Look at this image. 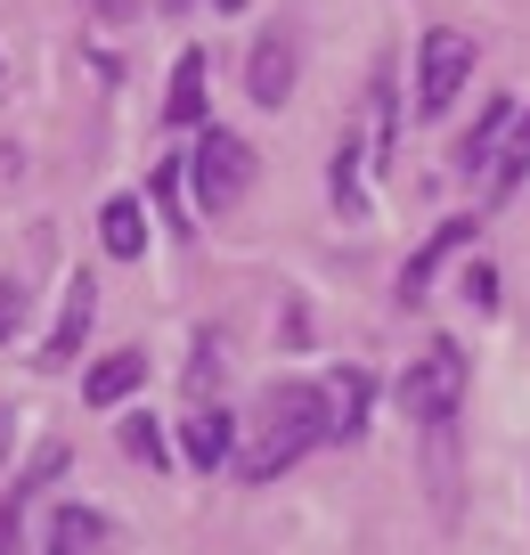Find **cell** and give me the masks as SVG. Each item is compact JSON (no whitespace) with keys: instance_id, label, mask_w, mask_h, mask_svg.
<instances>
[{"instance_id":"obj_1","label":"cell","mask_w":530,"mask_h":555,"mask_svg":"<svg viewBox=\"0 0 530 555\" xmlns=\"http://www.w3.org/2000/svg\"><path fill=\"white\" fill-rule=\"evenodd\" d=\"M326 441V392L319 384H270L254 409V441L237 450L245 482H277L286 466H302L310 450Z\"/></svg>"},{"instance_id":"obj_2","label":"cell","mask_w":530,"mask_h":555,"mask_svg":"<svg viewBox=\"0 0 530 555\" xmlns=\"http://www.w3.org/2000/svg\"><path fill=\"white\" fill-rule=\"evenodd\" d=\"M465 384H474L465 351L449 344V335H432V344L409 360V376H400V416H409V425H432V434H449L457 409H465Z\"/></svg>"},{"instance_id":"obj_3","label":"cell","mask_w":530,"mask_h":555,"mask_svg":"<svg viewBox=\"0 0 530 555\" xmlns=\"http://www.w3.org/2000/svg\"><path fill=\"white\" fill-rule=\"evenodd\" d=\"M245 189H254V139L205 122V131H196V147H189V196H196V212L245 205Z\"/></svg>"},{"instance_id":"obj_4","label":"cell","mask_w":530,"mask_h":555,"mask_svg":"<svg viewBox=\"0 0 530 555\" xmlns=\"http://www.w3.org/2000/svg\"><path fill=\"white\" fill-rule=\"evenodd\" d=\"M474 90V34H457V25H432L425 50H416V115L441 122L449 106Z\"/></svg>"},{"instance_id":"obj_5","label":"cell","mask_w":530,"mask_h":555,"mask_svg":"<svg viewBox=\"0 0 530 555\" xmlns=\"http://www.w3.org/2000/svg\"><path fill=\"white\" fill-rule=\"evenodd\" d=\"M294 74H302V41H294L286 25H270V34L254 41V57H245V99L254 106H286Z\"/></svg>"},{"instance_id":"obj_6","label":"cell","mask_w":530,"mask_h":555,"mask_svg":"<svg viewBox=\"0 0 530 555\" xmlns=\"http://www.w3.org/2000/svg\"><path fill=\"white\" fill-rule=\"evenodd\" d=\"M90 319H99V278H90V270H74V278H66V302H57V327H50V344L34 351V360L50 367V376H57V367H74V351H82Z\"/></svg>"},{"instance_id":"obj_7","label":"cell","mask_w":530,"mask_h":555,"mask_svg":"<svg viewBox=\"0 0 530 555\" xmlns=\"http://www.w3.org/2000/svg\"><path fill=\"white\" fill-rule=\"evenodd\" d=\"M57 474H66V441H41V450H34V466H25L17 482H9V499H0V547H9V555L25 547V506H34L41 490L57 482Z\"/></svg>"},{"instance_id":"obj_8","label":"cell","mask_w":530,"mask_h":555,"mask_svg":"<svg viewBox=\"0 0 530 555\" xmlns=\"http://www.w3.org/2000/svg\"><path fill=\"white\" fill-rule=\"evenodd\" d=\"M180 450H189V466H196V474L229 466V457H237V416H229L221 400H196V409L180 416Z\"/></svg>"},{"instance_id":"obj_9","label":"cell","mask_w":530,"mask_h":555,"mask_svg":"<svg viewBox=\"0 0 530 555\" xmlns=\"http://www.w3.org/2000/svg\"><path fill=\"white\" fill-rule=\"evenodd\" d=\"M319 392H326V441H360L367 434V400H376V376H367V367H335Z\"/></svg>"},{"instance_id":"obj_10","label":"cell","mask_w":530,"mask_h":555,"mask_svg":"<svg viewBox=\"0 0 530 555\" xmlns=\"http://www.w3.org/2000/svg\"><path fill=\"white\" fill-rule=\"evenodd\" d=\"M457 245H474V221H441V229H432V237L416 245L409 261H400V302H409V311L432 295V270H441V261L457 254Z\"/></svg>"},{"instance_id":"obj_11","label":"cell","mask_w":530,"mask_h":555,"mask_svg":"<svg viewBox=\"0 0 530 555\" xmlns=\"http://www.w3.org/2000/svg\"><path fill=\"white\" fill-rule=\"evenodd\" d=\"M212 66L205 50H180V66H171V90H164V122H180V131H205V106H212Z\"/></svg>"},{"instance_id":"obj_12","label":"cell","mask_w":530,"mask_h":555,"mask_svg":"<svg viewBox=\"0 0 530 555\" xmlns=\"http://www.w3.org/2000/svg\"><path fill=\"white\" fill-rule=\"evenodd\" d=\"M139 384H147V351H106V360L82 376V400L90 409H122Z\"/></svg>"},{"instance_id":"obj_13","label":"cell","mask_w":530,"mask_h":555,"mask_svg":"<svg viewBox=\"0 0 530 555\" xmlns=\"http://www.w3.org/2000/svg\"><path fill=\"white\" fill-rule=\"evenodd\" d=\"M99 245L115 261H139L147 254V205H139V196H106L99 205Z\"/></svg>"},{"instance_id":"obj_14","label":"cell","mask_w":530,"mask_h":555,"mask_svg":"<svg viewBox=\"0 0 530 555\" xmlns=\"http://www.w3.org/2000/svg\"><path fill=\"white\" fill-rule=\"evenodd\" d=\"M514 115H522L514 99H490V115H481L474 131L457 139V172H490V164H497V147H506V131H514Z\"/></svg>"},{"instance_id":"obj_15","label":"cell","mask_w":530,"mask_h":555,"mask_svg":"<svg viewBox=\"0 0 530 555\" xmlns=\"http://www.w3.org/2000/svg\"><path fill=\"white\" fill-rule=\"evenodd\" d=\"M481 180H490V205H506V196H514V189H522V180H530V106H522V115H514L506 147H497V164H490V172H481Z\"/></svg>"},{"instance_id":"obj_16","label":"cell","mask_w":530,"mask_h":555,"mask_svg":"<svg viewBox=\"0 0 530 555\" xmlns=\"http://www.w3.org/2000/svg\"><path fill=\"white\" fill-rule=\"evenodd\" d=\"M106 547V515L99 506H57L50 515V555H99Z\"/></svg>"},{"instance_id":"obj_17","label":"cell","mask_w":530,"mask_h":555,"mask_svg":"<svg viewBox=\"0 0 530 555\" xmlns=\"http://www.w3.org/2000/svg\"><path fill=\"white\" fill-rule=\"evenodd\" d=\"M326 189H335L342 221H367V180H360V139H335V164H326Z\"/></svg>"},{"instance_id":"obj_18","label":"cell","mask_w":530,"mask_h":555,"mask_svg":"<svg viewBox=\"0 0 530 555\" xmlns=\"http://www.w3.org/2000/svg\"><path fill=\"white\" fill-rule=\"evenodd\" d=\"M25 311H34V295H25V278H9V270H0V344H17Z\"/></svg>"},{"instance_id":"obj_19","label":"cell","mask_w":530,"mask_h":555,"mask_svg":"<svg viewBox=\"0 0 530 555\" xmlns=\"http://www.w3.org/2000/svg\"><path fill=\"white\" fill-rule=\"evenodd\" d=\"M122 450H131L139 466H164V434L147 425V409H139V416H122Z\"/></svg>"},{"instance_id":"obj_20","label":"cell","mask_w":530,"mask_h":555,"mask_svg":"<svg viewBox=\"0 0 530 555\" xmlns=\"http://www.w3.org/2000/svg\"><path fill=\"white\" fill-rule=\"evenodd\" d=\"M457 286H465V302H474V311H497V270H490V261H474Z\"/></svg>"},{"instance_id":"obj_21","label":"cell","mask_w":530,"mask_h":555,"mask_svg":"<svg viewBox=\"0 0 530 555\" xmlns=\"http://www.w3.org/2000/svg\"><path fill=\"white\" fill-rule=\"evenodd\" d=\"M9 425H17V416H9V409H0V457H9Z\"/></svg>"},{"instance_id":"obj_22","label":"cell","mask_w":530,"mask_h":555,"mask_svg":"<svg viewBox=\"0 0 530 555\" xmlns=\"http://www.w3.org/2000/svg\"><path fill=\"white\" fill-rule=\"evenodd\" d=\"M221 9H245V0H221Z\"/></svg>"}]
</instances>
